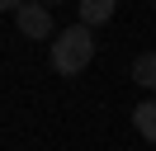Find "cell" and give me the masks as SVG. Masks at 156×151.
Segmentation results:
<instances>
[{
  "instance_id": "1",
  "label": "cell",
  "mask_w": 156,
  "mask_h": 151,
  "mask_svg": "<svg viewBox=\"0 0 156 151\" xmlns=\"http://www.w3.org/2000/svg\"><path fill=\"white\" fill-rule=\"evenodd\" d=\"M90 61H95V33H90V24H71V28H62L52 38V71L80 76Z\"/></svg>"
},
{
  "instance_id": "2",
  "label": "cell",
  "mask_w": 156,
  "mask_h": 151,
  "mask_svg": "<svg viewBox=\"0 0 156 151\" xmlns=\"http://www.w3.org/2000/svg\"><path fill=\"white\" fill-rule=\"evenodd\" d=\"M14 24H19L24 38H57V24H52V9L43 0H24L14 9Z\"/></svg>"
},
{
  "instance_id": "3",
  "label": "cell",
  "mask_w": 156,
  "mask_h": 151,
  "mask_svg": "<svg viewBox=\"0 0 156 151\" xmlns=\"http://www.w3.org/2000/svg\"><path fill=\"white\" fill-rule=\"evenodd\" d=\"M114 9H118V0H80V24L99 28V24L114 19Z\"/></svg>"
},
{
  "instance_id": "4",
  "label": "cell",
  "mask_w": 156,
  "mask_h": 151,
  "mask_svg": "<svg viewBox=\"0 0 156 151\" xmlns=\"http://www.w3.org/2000/svg\"><path fill=\"white\" fill-rule=\"evenodd\" d=\"M133 128L142 132L147 142H156V99H147V104H137V109H133Z\"/></svg>"
},
{
  "instance_id": "5",
  "label": "cell",
  "mask_w": 156,
  "mask_h": 151,
  "mask_svg": "<svg viewBox=\"0 0 156 151\" xmlns=\"http://www.w3.org/2000/svg\"><path fill=\"white\" fill-rule=\"evenodd\" d=\"M133 80L142 85V90H156V52H142L133 61Z\"/></svg>"
},
{
  "instance_id": "6",
  "label": "cell",
  "mask_w": 156,
  "mask_h": 151,
  "mask_svg": "<svg viewBox=\"0 0 156 151\" xmlns=\"http://www.w3.org/2000/svg\"><path fill=\"white\" fill-rule=\"evenodd\" d=\"M0 5H5V9H19V5H24V0H0Z\"/></svg>"
},
{
  "instance_id": "7",
  "label": "cell",
  "mask_w": 156,
  "mask_h": 151,
  "mask_svg": "<svg viewBox=\"0 0 156 151\" xmlns=\"http://www.w3.org/2000/svg\"><path fill=\"white\" fill-rule=\"evenodd\" d=\"M43 5H62V0H43Z\"/></svg>"
},
{
  "instance_id": "8",
  "label": "cell",
  "mask_w": 156,
  "mask_h": 151,
  "mask_svg": "<svg viewBox=\"0 0 156 151\" xmlns=\"http://www.w3.org/2000/svg\"><path fill=\"white\" fill-rule=\"evenodd\" d=\"M151 5H156V0H151Z\"/></svg>"
}]
</instances>
